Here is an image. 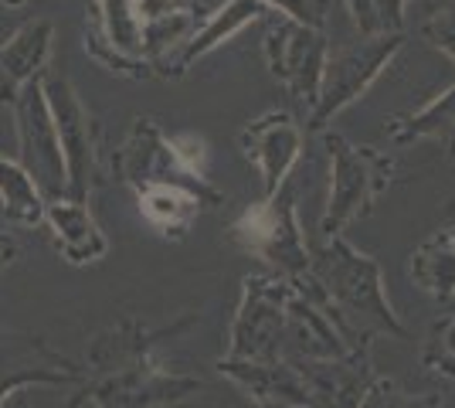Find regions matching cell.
Returning a JSON list of instances; mask_svg holds the SVG:
<instances>
[{
	"label": "cell",
	"instance_id": "obj_1",
	"mask_svg": "<svg viewBox=\"0 0 455 408\" xmlns=\"http://www.w3.org/2000/svg\"><path fill=\"white\" fill-rule=\"evenodd\" d=\"M20 119V147H24V171L35 180L55 195L65 184V154H61V143H58L55 119L44 106L38 85H28L18 106Z\"/></svg>",
	"mask_w": 455,
	"mask_h": 408
},
{
	"label": "cell",
	"instance_id": "obj_2",
	"mask_svg": "<svg viewBox=\"0 0 455 408\" xmlns=\"http://www.w3.org/2000/svg\"><path fill=\"white\" fill-rule=\"evenodd\" d=\"M48 92H52V106H55V130H58V143H61V154H65V164L82 180V164H85V154H89L82 109L76 106V99H72L65 82H55Z\"/></svg>",
	"mask_w": 455,
	"mask_h": 408
},
{
	"label": "cell",
	"instance_id": "obj_3",
	"mask_svg": "<svg viewBox=\"0 0 455 408\" xmlns=\"http://www.w3.org/2000/svg\"><path fill=\"white\" fill-rule=\"evenodd\" d=\"M44 52H48V24H35L14 38V44L4 55V65H11L14 76H28L44 59Z\"/></svg>",
	"mask_w": 455,
	"mask_h": 408
},
{
	"label": "cell",
	"instance_id": "obj_4",
	"mask_svg": "<svg viewBox=\"0 0 455 408\" xmlns=\"http://www.w3.org/2000/svg\"><path fill=\"white\" fill-rule=\"evenodd\" d=\"M0 191L7 197V204L24 218H35L38 214V191H35V180L28 177V171H20L14 164L0 160Z\"/></svg>",
	"mask_w": 455,
	"mask_h": 408
},
{
	"label": "cell",
	"instance_id": "obj_5",
	"mask_svg": "<svg viewBox=\"0 0 455 408\" xmlns=\"http://www.w3.org/2000/svg\"><path fill=\"white\" fill-rule=\"evenodd\" d=\"M188 197L171 191V188H153L150 195H147V214H150L153 221H164V225H173L180 214H188Z\"/></svg>",
	"mask_w": 455,
	"mask_h": 408
}]
</instances>
